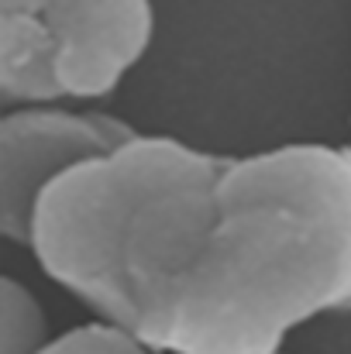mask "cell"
<instances>
[{
  "mask_svg": "<svg viewBox=\"0 0 351 354\" xmlns=\"http://www.w3.org/2000/svg\"><path fill=\"white\" fill-rule=\"evenodd\" d=\"M28 251L155 354H286L351 313V145L221 155L138 131L42 196Z\"/></svg>",
  "mask_w": 351,
  "mask_h": 354,
  "instance_id": "6da1fadb",
  "label": "cell"
},
{
  "mask_svg": "<svg viewBox=\"0 0 351 354\" xmlns=\"http://www.w3.org/2000/svg\"><path fill=\"white\" fill-rule=\"evenodd\" d=\"M138 131L100 111L62 104L14 107L0 120V231L28 248L42 196L73 169L104 158Z\"/></svg>",
  "mask_w": 351,
  "mask_h": 354,
  "instance_id": "7a4b0ae2",
  "label": "cell"
},
{
  "mask_svg": "<svg viewBox=\"0 0 351 354\" xmlns=\"http://www.w3.org/2000/svg\"><path fill=\"white\" fill-rule=\"evenodd\" d=\"M66 100H100L145 59L152 0H45Z\"/></svg>",
  "mask_w": 351,
  "mask_h": 354,
  "instance_id": "3957f363",
  "label": "cell"
},
{
  "mask_svg": "<svg viewBox=\"0 0 351 354\" xmlns=\"http://www.w3.org/2000/svg\"><path fill=\"white\" fill-rule=\"evenodd\" d=\"M0 97L10 111L66 100L45 0H0Z\"/></svg>",
  "mask_w": 351,
  "mask_h": 354,
  "instance_id": "277c9868",
  "label": "cell"
},
{
  "mask_svg": "<svg viewBox=\"0 0 351 354\" xmlns=\"http://www.w3.org/2000/svg\"><path fill=\"white\" fill-rule=\"evenodd\" d=\"M45 310L17 279L0 282V354H38L48 344Z\"/></svg>",
  "mask_w": 351,
  "mask_h": 354,
  "instance_id": "5b68a950",
  "label": "cell"
},
{
  "mask_svg": "<svg viewBox=\"0 0 351 354\" xmlns=\"http://www.w3.org/2000/svg\"><path fill=\"white\" fill-rule=\"evenodd\" d=\"M38 354H155L148 344H141L124 327H114L107 320H90L80 327L62 330L52 337Z\"/></svg>",
  "mask_w": 351,
  "mask_h": 354,
  "instance_id": "8992f818",
  "label": "cell"
}]
</instances>
